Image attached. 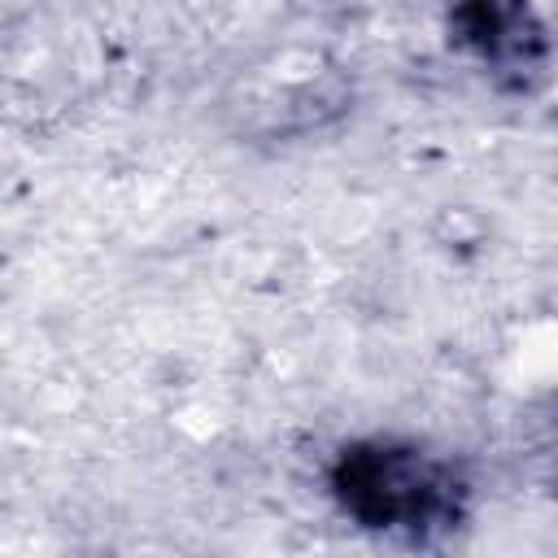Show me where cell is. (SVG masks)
<instances>
[{"label": "cell", "instance_id": "1", "mask_svg": "<svg viewBox=\"0 0 558 558\" xmlns=\"http://www.w3.org/2000/svg\"><path fill=\"white\" fill-rule=\"evenodd\" d=\"M331 493L340 510L371 532L432 536L462 519V475L405 440H353L331 462Z\"/></svg>", "mask_w": 558, "mask_h": 558}, {"label": "cell", "instance_id": "2", "mask_svg": "<svg viewBox=\"0 0 558 558\" xmlns=\"http://www.w3.org/2000/svg\"><path fill=\"white\" fill-rule=\"evenodd\" d=\"M449 39L480 57L493 74L527 78L545 70V26L527 0H458L449 13Z\"/></svg>", "mask_w": 558, "mask_h": 558}]
</instances>
